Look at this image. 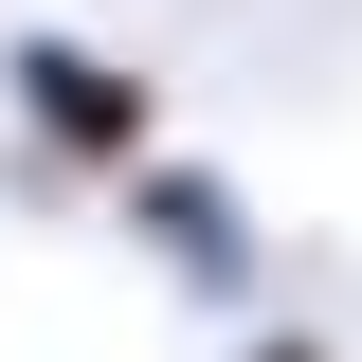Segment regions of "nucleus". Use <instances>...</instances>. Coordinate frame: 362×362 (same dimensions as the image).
Returning <instances> with one entry per match:
<instances>
[{
    "label": "nucleus",
    "instance_id": "nucleus-1",
    "mask_svg": "<svg viewBox=\"0 0 362 362\" xmlns=\"http://www.w3.org/2000/svg\"><path fill=\"white\" fill-rule=\"evenodd\" d=\"M0 109H18V145H37L54 181H127L145 145H163L145 73H127V54H90V37H0Z\"/></svg>",
    "mask_w": 362,
    "mask_h": 362
},
{
    "label": "nucleus",
    "instance_id": "nucleus-2",
    "mask_svg": "<svg viewBox=\"0 0 362 362\" xmlns=\"http://www.w3.org/2000/svg\"><path fill=\"white\" fill-rule=\"evenodd\" d=\"M109 218L145 235V272H163L181 308H254V199H235L218 163H181V145H145V163L109 181Z\"/></svg>",
    "mask_w": 362,
    "mask_h": 362
},
{
    "label": "nucleus",
    "instance_id": "nucleus-3",
    "mask_svg": "<svg viewBox=\"0 0 362 362\" xmlns=\"http://www.w3.org/2000/svg\"><path fill=\"white\" fill-rule=\"evenodd\" d=\"M235 362H344V344H326V326H254Z\"/></svg>",
    "mask_w": 362,
    "mask_h": 362
}]
</instances>
